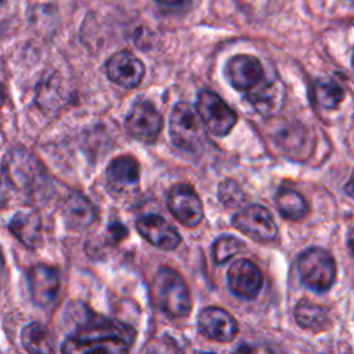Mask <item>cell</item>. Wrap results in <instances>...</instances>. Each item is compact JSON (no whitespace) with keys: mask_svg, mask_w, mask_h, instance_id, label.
Returning <instances> with one entry per match:
<instances>
[{"mask_svg":"<svg viewBox=\"0 0 354 354\" xmlns=\"http://www.w3.org/2000/svg\"><path fill=\"white\" fill-rule=\"evenodd\" d=\"M134 339L136 329L131 325L88 311L77 324V328L65 339L61 351L68 354L127 353Z\"/></svg>","mask_w":354,"mask_h":354,"instance_id":"1","label":"cell"},{"mask_svg":"<svg viewBox=\"0 0 354 354\" xmlns=\"http://www.w3.org/2000/svg\"><path fill=\"white\" fill-rule=\"evenodd\" d=\"M155 306L170 318L187 317L191 311V295L184 278L170 267H160L152 281Z\"/></svg>","mask_w":354,"mask_h":354,"instance_id":"2","label":"cell"},{"mask_svg":"<svg viewBox=\"0 0 354 354\" xmlns=\"http://www.w3.org/2000/svg\"><path fill=\"white\" fill-rule=\"evenodd\" d=\"M6 180L25 195H36L46 185L44 169L40 162L25 149L11 151L3 163Z\"/></svg>","mask_w":354,"mask_h":354,"instance_id":"3","label":"cell"},{"mask_svg":"<svg viewBox=\"0 0 354 354\" xmlns=\"http://www.w3.org/2000/svg\"><path fill=\"white\" fill-rule=\"evenodd\" d=\"M297 272L301 283L315 293L329 290L336 278V264L329 252L310 248L297 259Z\"/></svg>","mask_w":354,"mask_h":354,"instance_id":"4","label":"cell"},{"mask_svg":"<svg viewBox=\"0 0 354 354\" xmlns=\"http://www.w3.org/2000/svg\"><path fill=\"white\" fill-rule=\"evenodd\" d=\"M198 111L188 102L173 106L169 119V133L173 144L185 152H196L202 147V126Z\"/></svg>","mask_w":354,"mask_h":354,"instance_id":"5","label":"cell"},{"mask_svg":"<svg viewBox=\"0 0 354 354\" xmlns=\"http://www.w3.org/2000/svg\"><path fill=\"white\" fill-rule=\"evenodd\" d=\"M196 111L206 129L217 137L227 136L235 126L238 116L225 101L212 90H201L196 100Z\"/></svg>","mask_w":354,"mask_h":354,"instance_id":"6","label":"cell"},{"mask_svg":"<svg viewBox=\"0 0 354 354\" xmlns=\"http://www.w3.org/2000/svg\"><path fill=\"white\" fill-rule=\"evenodd\" d=\"M124 127L134 140L152 144L162 131L163 119L151 101L137 100L126 116Z\"/></svg>","mask_w":354,"mask_h":354,"instance_id":"7","label":"cell"},{"mask_svg":"<svg viewBox=\"0 0 354 354\" xmlns=\"http://www.w3.org/2000/svg\"><path fill=\"white\" fill-rule=\"evenodd\" d=\"M232 225L253 241L266 243L271 242L278 235L277 224L271 213L260 205H249L232 217Z\"/></svg>","mask_w":354,"mask_h":354,"instance_id":"8","label":"cell"},{"mask_svg":"<svg viewBox=\"0 0 354 354\" xmlns=\"http://www.w3.org/2000/svg\"><path fill=\"white\" fill-rule=\"evenodd\" d=\"M167 207L185 227H196L203 218V206L198 192L188 184H176L167 192Z\"/></svg>","mask_w":354,"mask_h":354,"instance_id":"9","label":"cell"},{"mask_svg":"<svg viewBox=\"0 0 354 354\" xmlns=\"http://www.w3.org/2000/svg\"><path fill=\"white\" fill-rule=\"evenodd\" d=\"M198 329L209 340L228 343L236 336L238 324L227 310L210 306L199 313Z\"/></svg>","mask_w":354,"mask_h":354,"instance_id":"10","label":"cell"},{"mask_svg":"<svg viewBox=\"0 0 354 354\" xmlns=\"http://www.w3.org/2000/svg\"><path fill=\"white\" fill-rule=\"evenodd\" d=\"M224 75L235 90L249 91L263 80L264 69L256 57L238 54L227 61Z\"/></svg>","mask_w":354,"mask_h":354,"instance_id":"11","label":"cell"},{"mask_svg":"<svg viewBox=\"0 0 354 354\" xmlns=\"http://www.w3.org/2000/svg\"><path fill=\"white\" fill-rule=\"evenodd\" d=\"M231 292L242 299H253L263 286V274L260 268L248 259L234 261L227 272Z\"/></svg>","mask_w":354,"mask_h":354,"instance_id":"12","label":"cell"},{"mask_svg":"<svg viewBox=\"0 0 354 354\" xmlns=\"http://www.w3.org/2000/svg\"><path fill=\"white\" fill-rule=\"evenodd\" d=\"M105 71L115 84L124 88L137 87L145 73L144 64L129 51H118L105 64Z\"/></svg>","mask_w":354,"mask_h":354,"instance_id":"13","label":"cell"},{"mask_svg":"<svg viewBox=\"0 0 354 354\" xmlns=\"http://www.w3.org/2000/svg\"><path fill=\"white\" fill-rule=\"evenodd\" d=\"M28 288L32 301L39 307L50 306L59 289L58 271L47 264H36L28 272Z\"/></svg>","mask_w":354,"mask_h":354,"instance_id":"14","label":"cell"},{"mask_svg":"<svg viewBox=\"0 0 354 354\" xmlns=\"http://www.w3.org/2000/svg\"><path fill=\"white\" fill-rule=\"evenodd\" d=\"M136 227L140 235L155 248L173 250L181 242V236L177 230L159 214L151 213L140 217L136 223Z\"/></svg>","mask_w":354,"mask_h":354,"instance_id":"15","label":"cell"},{"mask_svg":"<svg viewBox=\"0 0 354 354\" xmlns=\"http://www.w3.org/2000/svg\"><path fill=\"white\" fill-rule=\"evenodd\" d=\"M108 187L119 194L133 192L140 184V163L131 155L112 159L105 171Z\"/></svg>","mask_w":354,"mask_h":354,"instance_id":"16","label":"cell"},{"mask_svg":"<svg viewBox=\"0 0 354 354\" xmlns=\"http://www.w3.org/2000/svg\"><path fill=\"white\" fill-rule=\"evenodd\" d=\"M62 216L65 225L72 231H83L88 228L97 218L94 205L82 192H72L64 202Z\"/></svg>","mask_w":354,"mask_h":354,"instance_id":"17","label":"cell"},{"mask_svg":"<svg viewBox=\"0 0 354 354\" xmlns=\"http://www.w3.org/2000/svg\"><path fill=\"white\" fill-rule=\"evenodd\" d=\"M10 231L28 249H37L43 242V224L37 212L15 213L10 221Z\"/></svg>","mask_w":354,"mask_h":354,"instance_id":"18","label":"cell"},{"mask_svg":"<svg viewBox=\"0 0 354 354\" xmlns=\"http://www.w3.org/2000/svg\"><path fill=\"white\" fill-rule=\"evenodd\" d=\"M246 100L257 112L270 116L278 112L281 108L283 102V88L277 80L266 83L260 82L257 86L248 91Z\"/></svg>","mask_w":354,"mask_h":354,"instance_id":"19","label":"cell"},{"mask_svg":"<svg viewBox=\"0 0 354 354\" xmlns=\"http://www.w3.org/2000/svg\"><path fill=\"white\" fill-rule=\"evenodd\" d=\"M275 205L281 216L286 220L297 221L308 213V203L306 198L293 188L281 187L275 195Z\"/></svg>","mask_w":354,"mask_h":354,"instance_id":"20","label":"cell"},{"mask_svg":"<svg viewBox=\"0 0 354 354\" xmlns=\"http://www.w3.org/2000/svg\"><path fill=\"white\" fill-rule=\"evenodd\" d=\"M295 318L301 328L313 332H321L329 324L328 310L307 299H301L296 304Z\"/></svg>","mask_w":354,"mask_h":354,"instance_id":"21","label":"cell"},{"mask_svg":"<svg viewBox=\"0 0 354 354\" xmlns=\"http://www.w3.org/2000/svg\"><path fill=\"white\" fill-rule=\"evenodd\" d=\"M22 344L29 353H53L54 339L51 332L39 322H32L22 330Z\"/></svg>","mask_w":354,"mask_h":354,"instance_id":"22","label":"cell"},{"mask_svg":"<svg viewBox=\"0 0 354 354\" xmlns=\"http://www.w3.org/2000/svg\"><path fill=\"white\" fill-rule=\"evenodd\" d=\"M344 98L342 86L330 77H318L314 83V100L325 109H335Z\"/></svg>","mask_w":354,"mask_h":354,"instance_id":"23","label":"cell"},{"mask_svg":"<svg viewBox=\"0 0 354 354\" xmlns=\"http://www.w3.org/2000/svg\"><path fill=\"white\" fill-rule=\"evenodd\" d=\"M245 249V246L242 245L241 241H238L234 236H220L213 242L212 246V253H213V259L217 264H223L228 260H231L234 256H236L239 252H242Z\"/></svg>","mask_w":354,"mask_h":354,"instance_id":"24","label":"cell"},{"mask_svg":"<svg viewBox=\"0 0 354 354\" xmlns=\"http://www.w3.org/2000/svg\"><path fill=\"white\" fill-rule=\"evenodd\" d=\"M218 199L227 207H238L245 201V194L234 180H224L218 185Z\"/></svg>","mask_w":354,"mask_h":354,"instance_id":"25","label":"cell"},{"mask_svg":"<svg viewBox=\"0 0 354 354\" xmlns=\"http://www.w3.org/2000/svg\"><path fill=\"white\" fill-rule=\"evenodd\" d=\"M108 231H109V236L112 238L113 242H120L123 241L127 235H129V230L126 228V225L118 220H113L109 223L108 225Z\"/></svg>","mask_w":354,"mask_h":354,"instance_id":"26","label":"cell"},{"mask_svg":"<svg viewBox=\"0 0 354 354\" xmlns=\"http://www.w3.org/2000/svg\"><path fill=\"white\" fill-rule=\"evenodd\" d=\"M344 192H346L348 196L354 198V171H353L350 180L344 184Z\"/></svg>","mask_w":354,"mask_h":354,"instance_id":"27","label":"cell"},{"mask_svg":"<svg viewBox=\"0 0 354 354\" xmlns=\"http://www.w3.org/2000/svg\"><path fill=\"white\" fill-rule=\"evenodd\" d=\"M155 1L159 3V4H163V6H177V4H181L185 0H155Z\"/></svg>","mask_w":354,"mask_h":354,"instance_id":"28","label":"cell"},{"mask_svg":"<svg viewBox=\"0 0 354 354\" xmlns=\"http://www.w3.org/2000/svg\"><path fill=\"white\" fill-rule=\"evenodd\" d=\"M350 250H351V253H353V256H354V239L350 241Z\"/></svg>","mask_w":354,"mask_h":354,"instance_id":"29","label":"cell"},{"mask_svg":"<svg viewBox=\"0 0 354 354\" xmlns=\"http://www.w3.org/2000/svg\"><path fill=\"white\" fill-rule=\"evenodd\" d=\"M351 66H353V71H354V50H353V57H351Z\"/></svg>","mask_w":354,"mask_h":354,"instance_id":"30","label":"cell"},{"mask_svg":"<svg viewBox=\"0 0 354 354\" xmlns=\"http://www.w3.org/2000/svg\"><path fill=\"white\" fill-rule=\"evenodd\" d=\"M3 3H6V0H3Z\"/></svg>","mask_w":354,"mask_h":354,"instance_id":"31","label":"cell"}]
</instances>
